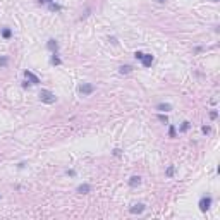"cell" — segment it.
I'll list each match as a JSON object with an SVG mask.
<instances>
[{
    "instance_id": "obj_7",
    "label": "cell",
    "mask_w": 220,
    "mask_h": 220,
    "mask_svg": "<svg viewBox=\"0 0 220 220\" xmlns=\"http://www.w3.org/2000/svg\"><path fill=\"white\" fill-rule=\"evenodd\" d=\"M141 62H143V65H145V67H150L151 62H153V55H151V53H145V55H143V59H141Z\"/></svg>"
},
{
    "instance_id": "obj_12",
    "label": "cell",
    "mask_w": 220,
    "mask_h": 220,
    "mask_svg": "<svg viewBox=\"0 0 220 220\" xmlns=\"http://www.w3.org/2000/svg\"><path fill=\"white\" fill-rule=\"evenodd\" d=\"M2 36H4V38H5V40H9V38H10V36H12V31H10V29H9V28H5V29H4V31H2Z\"/></svg>"
},
{
    "instance_id": "obj_1",
    "label": "cell",
    "mask_w": 220,
    "mask_h": 220,
    "mask_svg": "<svg viewBox=\"0 0 220 220\" xmlns=\"http://www.w3.org/2000/svg\"><path fill=\"white\" fill-rule=\"evenodd\" d=\"M38 96H40V100H41L43 103H47V105H52V103H55L57 102L55 93H52L50 90H41L38 93Z\"/></svg>"
},
{
    "instance_id": "obj_19",
    "label": "cell",
    "mask_w": 220,
    "mask_h": 220,
    "mask_svg": "<svg viewBox=\"0 0 220 220\" xmlns=\"http://www.w3.org/2000/svg\"><path fill=\"white\" fill-rule=\"evenodd\" d=\"M168 136H170V138H176V127H174V125H170V129H168Z\"/></svg>"
},
{
    "instance_id": "obj_21",
    "label": "cell",
    "mask_w": 220,
    "mask_h": 220,
    "mask_svg": "<svg viewBox=\"0 0 220 220\" xmlns=\"http://www.w3.org/2000/svg\"><path fill=\"white\" fill-rule=\"evenodd\" d=\"M143 55H145L143 52H136V53H134V57H136L138 60H141V59H143Z\"/></svg>"
},
{
    "instance_id": "obj_15",
    "label": "cell",
    "mask_w": 220,
    "mask_h": 220,
    "mask_svg": "<svg viewBox=\"0 0 220 220\" xmlns=\"http://www.w3.org/2000/svg\"><path fill=\"white\" fill-rule=\"evenodd\" d=\"M52 64H53V65H60V64H62V60L59 59V57H57V53H53V57H52Z\"/></svg>"
},
{
    "instance_id": "obj_2",
    "label": "cell",
    "mask_w": 220,
    "mask_h": 220,
    "mask_svg": "<svg viewBox=\"0 0 220 220\" xmlns=\"http://www.w3.org/2000/svg\"><path fill=\"white\" fill-rule=\"evenodd\" d=\"M199 210L201 211H208L210 210V206H211V196H203L201 199H199Z\"/></svg>"
},
{
    "instance_id": "obj_8",
    "label": "cell",
    "mask_w": 220,
    "mask_h": 220,
    "mask_svg": "<svg viewBox=\"0 0 220 220\" xmlns=\"http://www.w3.org/2000/svg\"><path fill=\"white\" fill-rule=\"evenodd\" d=\"M156 110H160V112H170V110H172V105L170 103H158L156 105Z\"/></svg>"
},
{
    "instance_id": "obj_5",
    "label": "cell",
    "mask_w": 220,
    "mask_h": 220,
    "mask_svg": "<svg viewBox=\"0 0 220 220\" xmlns=\"http://www.w3.org/2000/svg\"><path fill=\"white\" fill-rule=\"evenodd\" d=\"M47 48L50 50V52H53V53H57V50H59V41L57 40H48L47 41Z\"/></svg>"
},
{
    "instance_id": "obj_14",
    "label": "cell",
    "mask_w": 220,
    "mask_h": 220,
    "mask_svg": "<svg viewBox=\"0 0 220 220\" xmlns=\"http://www.w3.org/2000/svg\"><path fill=\"white\" fill-rule=\"evenodd\" d=\"M189 127H191V124H189L187 121H184V122H182V125H181V129H179V131H181V133H186V131L189 129Z\"/></svg>"
},
{
    "instance_id": "obj_22",
    "label": "cell",
    "mask_w": 220,
    "mask_h": 220,
    "mask_svg": "<svg viewBox=\"0 0 220 220\" xmlns=\"http://www.w3.org/2000/svg\"><path fill=\"white\" fill-rule=\"evenodd\" d=\"M217 115H218V114H217L215 110H211L210 112V119H217Z\"/></svg>"
},
{
    "instance_id": "obj_11",
    "label": "cell",
    "mask_w": 220,
    "mask_h": 220,
    "mask_svg": "<svg viewBox=\"0 0 220 220\" xmlns=\"http://www.w3.org/2000/svg\"><path fill=\"white\" fill-rule=\"evenodd\" d=\"M131 71H133V67H131V65H122L121 69H119V72H121V74H129Z\"/></svg>"
},
{
    "instance_id": "obj_10",
    "label": "cell",
    "mask_w": 220,
    "mask_h": 220,
    "mask_svg": "<svg viewBox=\"0 0 220 220\" xmlns=\"http://www.w3.org/2000/svg\"><path fill=\"white\" fill-rule=\"evenodd\" d=\"M139 184H141V177L139 176H133L129 179V186L131 187H136V186H139Z\"/></svg>"
},
{
    "instance_id": "obj_16",
    "label": "cell",
    "mask_w": 220,
    "mask_h": 220,
    "mask_svg": "<svg viewBox=\"0 0 220 220\" xmlns=\"http://www.w3.org/2000/svg\"><path fill=\"white\" fill-rule=\"evenodd\" d=\"M7 64H9V59L7 57H0V67H5Z\"/></svg>"
},
{
    "instance_id": "obj_17",
    "label": "cell",
    "mask_w": 220,
    "mask_h": 220,
    "mask_svg": "<svg viewBox=\"0 0 220 220\" xmlns=\"http://www.w3.org/2000/svg\"><path fill=\"white\" fill-rule=\"evenodd\" d=\"M50 9H52V10H57V12H59L62 7H60V5H57V4H53V2H50Z\"/></svg>"
},
{
    "instance_id": "obj_25",
    "label": "cell",
    "mask_w": 220,
    "mask_h": 220,
    "mask_svg": "<svg viewBox=\"0 0 220 220\" xmlns=\"http://www.w3.org/2000/svg\"><path fill=\"white\" fill-rule=\"evenodd\" d=\"M158 2H160V4H164V2H165V0H158Z\"/></svg>"
},
{
    "instance_id": "obj_9",
    "label": "cell",
    "mask_w": 220,
    "mask_h": 220,
    "mask_svg": "<svg viewBox=\"0 0 220 220\" xmlns=\"http://www.w3.org/2000/svg\"><path fill=\"white\" fill-rule=\"evenodd\" d=\"M91 191V186L90 184H81V186H78V193L79 194H88Z\"/></svg>"
},
{
    "instance_id": "obj_18",
    "label": "cell",
    "mask_w": 220,
    "mask_h": 220,
    "mask_svg": "<svg viewBox=\"0 0 220 220\" xmlns=\"http://www.w3.org/2000/svg\"><path fill=\"white\" fill-rule=\"evenodd\" d=\"M158 121H160V122H164V124H167V122H168V119H167V115H164V114H160V115H158Z\"/></svg>"
},
{
    "instance_id": "obj_13",
    "label": "cell",
    "mask_w": 220,
    "mask_h": 220,
    "mask_svg": "<svg viewBox=\"0 0 220 220\" xmlns=\"http://www.w3.org/2000/svg\"><path fill=\"white\" fill-rule=\"evenodd\" d=\"M174 172H176V168H174V165H168L167 170H165V174H167V177H172Z\"/></svg>"
},
{
    "instance_id": "obj_20",
    "label": "cell",
    "mask_w": 220,
    "mask_h": 220,
    "mask_svg": "<svg viewBox=\"0 0 220 220\" xmlns=\"http://www.w3.org/2000/svg\"><path fill=\"white\" fill-rule=\"evenodd\" d=\"M201 131H203V134H208V133H210V125H203Z\"/></svg>"
},
{
    "instance_id": "obj_3",
    "label": "cell",
    "mask_w": 220,
    "mask_h": 220,
    "mask_svg": "<svg viewBox=\"0 0 220 220\" xmlns=\"http://www.w3.org/2000/svg\"><path fill=\"white\" fill-rule=\"evenodd\" d=\"M78 90H79V93H81V95H91V93L95 91V86H93L91 83H83Z\"/></svg>"
},
{
    "instance_id": "obj_24",
    "label": "cell",
    "mask_w": 220,
    "mask_h": 220,
    "mask_svg": "<svg viewBox=\"0 0 220 220\" xmlns=\"http://www.w3.org/2000/svg\"><path fill=\"white\" fill-rule=\"evenodd\" d=\"M52 0H38V4H50Z\"/></svg>"
},
{
    "instance_id": "obj_23",
    "label": "cell",
    "mask_w": 220,
    "mask_h": 220,
    "mask_svg": "<svg viewBox=\"0 0 220 220\" xmlns=\"http://www.w3.org/2000/svg\"><path fill=\"white\" fill-rule=\"evenodd\" d=\"M114 155H115V156H121V150H119V148H115V150H114Z\"/></svg>"
},
{
    "instance_id": "obj_4",
    "label": "cell",
    "mask_w": 220,
    "mask_h": 220,
    "mask_svg": "<svg viewBox=\"0 0 220 220\" xmlns=\"http://www.w3.org/2000/svg\"><path fill=\"white\" fill-rule=\"evenodd\" d=\"M24 78H26V81L31 83V84H40V78L35 76L31 71H24Z\"/></svg>"
},
{
    "instance_id": "obj_6",
    "label": "cell",
    "mask_w": 220,
    "mask_h": 220,
    "mask_svg": "<svg viewBox=\"0 0 220 220\" xmlns=\"http://www.w3.org/2000/svg\"><path fill=\"white\" fill-rule=\"evenodd\" d=\"M145 205H143V203H138V205H134V206H131V213H133V215H139V213H143V211H145Z\"/></svg>"
},
{
    "instance_id": "obj_26",
    "label": "cell",
    "mask_w": 220,
    "mask_h": 220,
    "mask_svg": "<svg viewBox=\"0 0 220 220\" xmlns=\"http://www.w3.org/2000/svg\"><path fill=\"white\" fill-rule=\"evenodd\" d=\"M213 2H218V0H213Z\"/></svg>"
}]
</instances>
